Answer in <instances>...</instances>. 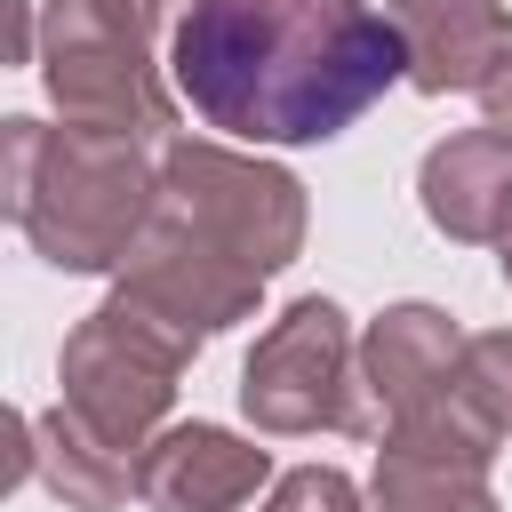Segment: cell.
Here are the masks:
<instances>
[{"label": "cell", "mask_w": 512, "mask_h": 512, "mask_svg": "<svg viewBox=\"0 0 512 512\" xmlns=\"http://www.w3.org/2000/svg\"><path fill=\"white\" fill-rule=\"evenodd\" d=\"M168 64L208 128L320 144L408 72V40L368 0H192Z\"/></svg>", "instance_id": "cell-1"}]
</instances>
